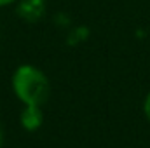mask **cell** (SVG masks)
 <instances>
[{"label":"cell","mask_w":150,"mask_h":148,"mask_svg":"<svg viewBox=\"0 0 150 148\" xmlns=\"http://www.w3.org/2000/svg\"><path fill=\"white\" fill-rule=\"evenodd\" d=\"M11 85L21 105L44 106L51 94V82L47 75L35 65H19L12 73Z\"/></svg>","instance_id":"6da1fadb"},{"label":"cell","mask_w":150,"mask_h":148,"mask_svg":"<svg viewBox=\"0 0 150 148\" xmlns=\"http://www.w3.org/2000/svg\"><path fill=\"white\" fill-rule=\"evenodd\" d=\"M44 122V113H42V106L37 105H23V110L19 113V124L25 131L33 132L40 129Z\"/></svg>","instance_id":"7a4b0ae2"},{"label":"cell","mask_w":150,"mask_h":148,"mask_svg":"<svg viewBox=\"0 0 150 148\" xmlns=\"http://www.w3.org/2000/svg\"><path fill=\"white\" fill-rule=\"evenodd\" d=\"M45 12V0H19L18 14L26 21H37Z\"/></svg>","instance_id":"3957f363"},{"label":"cell","mask_w":150,"mask_h":148,"mask_svg":"<svg viewBox=\"0 0 150 148\" xmlns=\"http://www.w3.org/2000/svg\"><path fill=\"white\" fill-rule=\"evenodd\" d=\"M143 115H145V118L149 120V124H150V92L143 99Z\"/></svg>","instance_id":"277c9868"},{"label":"cell","mask_w":150,"mask_h":148,"mask_svg":"<svg viewBox=\"0 0 150 148\" xmlns=\"http://www.w3.org/2000/svg\"><path fill=\"white\" fill-rule=\"evenodd\" d=\"M18 0H0V7H7V5H12L16 4Z\"/></svg>","instance_id":"5b68a950"},{"label":"cell","mask_w":150,"mask_h":148,"mask_svg":"<svg viewBox=\"0 0 150 148\" xmlns=\"http://www.w3.org/2000/svg\"><path fill=\"white\" fill-rule=\"evenodd\" d=\"M2 143H4V132H2V127H0V148H2Z\"/></svg>","instance_id":"8992f818"}]
</instances>
